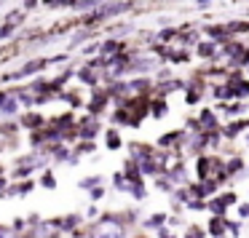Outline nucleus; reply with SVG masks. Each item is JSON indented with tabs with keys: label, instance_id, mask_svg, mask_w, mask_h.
I'll return each instance as SVG.
<instances>
[{
	"label": "nucleus",
	"instance_id": "obj_14",
	"mask_svg": "<svg viewBox=\"0 0 249 238\" xmlns=\"http://www.w3.org/2000/svg\"><path fill=\"white\" fill-rule=\"evenodd\" d=\"M40 182H43V187H56V182H54V177H51V174H43V179H40Z\"/></svg>",
	"mask_w": 249,
	"mask_h": 238
},
{
	"label": "nucleus",
	"instance_id": "obj_19",
	"mask_svg": "<svg viewBox=\"0 0 249 238\" xmlns=\"http://www.w3.org/2000/svg\"><path fill=\"white\" fill-rule=\"evenodd\" d=\"M81 78H83V81H89V83H94V81H97V78L91 75V70H83V72H81Z\"/></svg>",
	"mask_w": 249,
	"mask_h": 238
},
{
	"label": "nucleus",
	"instance_id": "obj_22",
	"mask_svg": "<svg viewBox=\"0 0 249 238\" xmlns=\"http://www.w3.org/2000/svg\"><path fill=\"white\" fill-rule=\"evenodd\" d=\"M3 187H6V179H0V190H3Z\"/></svg>",
	"mask_w": 249,
	"mask_h": 238
},
{
	"label": "nucleus",
	"instance_id": "obj_5",
	"mask_svg": "<svg viewBox=\"0 0 249 238\" xmlns=\"http://www.w3.org/2000/svg\"><path fill=\"white\" fill-rule=\"evenodd\" d=\"M198 120H201V129H206V131H217V118H214V113L204 110V113L198 115Z\"/></svg>",
	"mask_w": 249,
	"mask_h": 238
},
{
	"label": "nucleus",
	"instance_id": "obj_15",
	"mask_svg": "<svg viewBox=\"0 0 249 238\" xmlns=\"http://www.w3.org/2000/svg\"><path fill=\"white\" fill-rule=\"evenodd\" d=\"M107 147H110V150H115V147H121V139H118L115 134H110V139H107Z\"/></svg>",
	"mask_w": 249,
	"mask_h": 238
},
{
	"label": "nucleus",
	"instance_id": "obj_4",
	"mask_svg": "<svg viewBox=\"0 0 249 238\" xmlns=\"http://www.w3.org/2000/svg\"><path fill=\"white\" fill-rule=\"evenodd\" d=\"M196 54H198L201 59H214L217 56V43L214 40H201V43L196 46Z\"/></svg>",
	"mask_w": 249,
	"mask_h": 238
},
{
	"label": "nucleus",
	"instance_id": "obj_20",
	"mask_svg": "<svg viewBox=\"0 0 249 238\" xmlns=\"http://www.w3.org/2000/svg\"><path fill=\"white\" fill-rule=\"evenodd\" d=\"M238 214H241V217H249V204H241V206H238Z\"/></svg>",
	"mask_w": 249,
	"mask_h": 238
},
{
	"label": "nucleus",
	"instance_id": "obj_17",
	"mask_svg": "<svg viewBox=\"0 0 249 238\" xmlns=\"http://www.w3.org/2000/svg\"><path fill=\"white\" fill-rule=\"evenodd\" d=\"M24 227H27V222H24L22 217H19V220H14V230H24Z\"/></svg>",
	"mask_w": 249,
	"mask_h": 238
},
{
	"label": "nucleus",
	"instance_id": "obj_6",
	"mask_svg": "<svg viewBox=\"0 0 249 238\" xmlns=\"http://www.w3.org/2000/svg\"><path fill=\"white\" fill-rule=\"evenodd\" d=\"M51 222H54L59 230H72V227L81 222V217H78V214H70V217H65V220H51Z\"/></svg>",
	"mask_w": 249,
	"mask_h": 238
},
{
	"label": "nucleus",
	"instance_id": "obj_3",
	"mask_svg": "<svg viewBox=\"0 0 249 238\" xmlns=\"http://www.w3.org/2000/svg\"><path fill=\"white\" fill-rule=\"evenodd\" d=\"M126 8H129V3H110V6L99 8L91 19H110V17H115V14H124Z\"/></svg>",
	"mask_w": 249,
	"mask_h": 238
},
{
	"label": "nucleus",
	"instance_id": "obj_7",
	"mask_svg": "<svg viewBox=\"0 0 249 238\" xmlns=\"http://www.w3.org/2000/svg\"><path fill=\"white\" fill-rule=\"evenodd\" d=\"M225 227H228V220H222V217H214V220L209 222V233H212V236H222Z\"/></svg>",
	"mask_w": 249,
	"mask_h": 238
},
{
	"label": "nucleus",
	"instance_id": "obj_1",
	"mask_svg": "<svg viewBox=\"0 0 249 238\" xmlns=\"http://www.w3.org/2000/svg\"><path fill=\"white\" fill-rule=\"evenodd\" d=\"M91 238H126V225L118 217H102L91 227Z\"/></svg>",
	"mask_w": 249,
	"mask_h": 238
},
{
	"label": "nucleus",
	"instance_id": "obj_11",
	"mask_svg": "<svg viewBox=\"0 0 249 238\" xmlns=\"http://www.w3.org/2000/svg\"><path fill=\"white\" fill-rule=\"evenodd\" d=\"M163 222H166V217H163V214H153L150 220L145 222V225H147V227H161Z\"/></svg>",
	"mask_w": 249,
	"mask_h": 238
},
{
	"label": "nucleus",
	"instance_id": "obj_8",
	"mask_svg": "<svg viewBox=\"0 0 249 238\" xmlns=\"http://www.w3.org/2000/svg\"><path fill=\"white\" fill-rule=\"evenodd\" d=\"M206 35H209L212 40H228L231 30H228V27H206Z\"/></svg>",
	"mask_w": 249,
	"mask_h": 238
},
{
	"label": "nucleus",
	"instance_id": "obj_2",
	"mask_svg": "<svg viewBox=\"0 0 249 238\" xmlns=\"http://www.w3.org/2000/svg\"><path fill=\"white\" fill-rule=\"evenodd\" d=\"M225 91H228V97H249V81L247 78H241L238 72H233L231 78L225 81Z\"/></svg>",
	"mask_w": 249,
	"mask_h": 238
},
{
	"label": "nucleus",
	"instance_id": "obj_13",
	"mask_svg": "<svg viewBox=\"0 0 249 238\" xmlns=\"http://www.w3.org/2000/svg\"><path fill=\"white\" fill-rule=\"evenodd\" d=\"M185 238H204V230H201V227H188V230H185Z\"/></svg>",
	"mask_w": 249,
	"mask_h": 238
},
{
	"label": "nucleus",
	"instance_id": "obj_10",
	"mask_svg": "<svg viewBox=\"0 0 249 238\" xmlns=\"http://www.w3.org/2000/svg\"><path fill=\"white\" fill-rule=\"evenodd\" d=\"M118 49H121V46L115 43V40H110V43L102 46V54H105V56H115V54H118Z\"/></svg>",
	"mask_w": 249,
	"mask_h": 238
},
{
	"label": "nucleus",
	"instance_id": "obj_12",
	"mask_svg": "<svg viewBox=\"0 0 249 238\" xmlns=\"http://www.w3.org/2000/svg\"><path fill=\"white\" fill-rule=\"evenodd\" d=\"M99 179H102V177H89V179H83V182H81V187L83 190H91V187H97V185H99Z\"/></svg>",
	"mask_w": 249,
	"mask_h": 238
},
{
	"label": "nucleus",
	"instance_id": "obj_9",
	"mask_svg": "<svg viewBox=\"0 0 249 238\" xmlns=\"http://www.w3.org/2000/svg\"><path fill=\"white\" fill-rule=\"evenodd\" d=\"M206 206H209V209H212V211H214V214H217V217H220V214H222V211H225V209H228V204H225V198H222V195H220V198H214V201H212V204H206Z\"/></svg>",
	"mask_w": 249,
	"mask_h": 238
},
{
	"label": "nucleus",
	"instance_id": "obj_16",
	"mask_svg": "<svg viewBox=\"0 0 249 238\" xmlns=\"http://www.w3.org/2000/svg\"><path fill=\"white\" fill-rule=\"evenodd\" d=\"M11 33H14V27H11V24H6V27H0V38H8Z\"/></svg>",
	"mask_w": 249,
	"mask_h": 238
},
{
	"label": "nucleus",
	"instance_id": "obj_21",
	"mask_svg": "<svg viewBox=\"0 0 249 238\" xmlns=\"http://www.w3.org/2000/svg\"><path fill=\"white\" fill-rule=\"evenodd\" d=\"M222 198H225V204H228V206H231V204H236V195H233V193H225Z\"/></svg>",
	"mask_w": 249,
	"mask_h": 238
},
{
	"label": "nucleus",
	"instance_id": "obj_18",
	"mask_svg": "<svg viewBox=\"0 0 249 238\" xmlns=\"http://www.w3.org/2000/svg\"><path fill=\"white\" fill-rule=\"evenodd\" d=\"M0 238H14V230L11 227H0Z\"/></svg>",
	"mask_w": 249,
	"mask_h": 238
}]
</instances>
